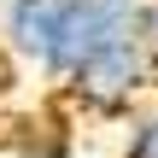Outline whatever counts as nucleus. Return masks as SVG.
Listing matches in <instances>:
<instances>
[{
  "instance_id": "1",
  "label": "nucleus",
  "mask_w": 158,
  "mask_h": 158,
  "mask_svg": "<svg viewBox=\"0 0 158 158\" xmlns=\"http://www.w3.org/2000/svg\"><path fill=\"white\" fill-rule=\"evenodd\" d=\"M152 82H158V64H152V53H147V41H141V29H123L106 47H94L59 88L88 117H129L147 100Z\"/></svg>"
},
{
  "instance_id": "2",
  "label": "nucleus",
  "mask_w": 158,
  "mask_h": 158,
  "mask_svg": "<svg viewBox=\"0 0 158 158\" xmlns=\"http://www.w3.org/2000/svg\"><path fill=\"white\" fill-rule=\"evenodd\" d=\"M141 18V0H64L59 12V35H53V53H47V82H64L94 47H106L111 35L135 29Z\"/></svg>"
},
{
  "instance_id": "7",
  "label": "nucleus",
  "mask_w": 158,
  "mask_h": 158,
  "mask_svg": "<svg viewBox=\"0 0 158 158\" xmlns=\"http://www.w3.org/2000/svg\"><path fill=\"white\" fill-rule=\"evenodd\" d=\"M0 158H12V152H6V147H0Z\"/></svg>"
},
{
  "instance_id": "3",
  "label": "nucleus",
  "mask_w": 158,
  "mask_h": 158,
  "mask_svg": "<svg viewBox=\"0 0 158 158\" xmlns=\"http://www.w3.org/2000/svg\"><path fill=\"white\" fill-rule=\"evenodd\" d=\"M59 12H64V0H0V35H6L12 59H23L35 76L47 70L53 35H59Z\"/></svg>"
},
{
  "instance_id": "4",
  "label": "nucleus",
  "mask_w": 158,
  "mask_h": 158,
  "mask_svg": "<svg viewBox=\"0 0 158 158\" xmlns=\"http://www.w3.org/2000/svg\"><path fill=\"white\" fill-rule=\"evenodd\" d=\"M6 152L12 158H76V135H70L64 117H41V123H29Z\"/></svg>"
},
{
  "instance_id": "5",
  "label": "nucleus",
  "mask_w": 158,
  "mask_h": 158,
  "mask_svg": "<svg viewBox=\"0 0 158 158\" xmlns=\"http://www.w3.org/2000/svg\"><path fill=\"white\" fill-rule=\"evenodd\" d=\"M117 158H158V106L129 117V135H123V152Z\"/></svg>"
},
{
  "instance_id": "6",
  "label": "nucleus",
  "mask_w": 158,
  "mask_h": 158,
  "mask_svg": "<svg viewBox=\"0 0 158 158\" xmlns=\"http://www.w3.org/2000/svg\"><path fill=\"white\" fill-rule=\"evenodd\" d=\"M135 29H141V41H147V53H152V64H158V0H141Z\"/></svg>"
}]
</instances>
